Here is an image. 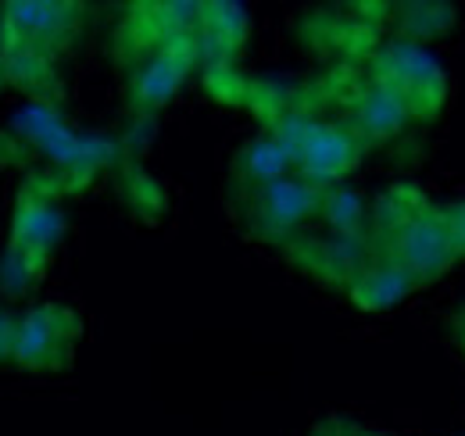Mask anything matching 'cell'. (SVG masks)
I'll return each mask as SVG.
<instances>
[{"instance_id":"obj_17","label":"cell","mask_w":465,"mask_h":436,"mask_svg":"<svg viewBox=\"0 0 465 436\" xmlns=\"http://www.w3.org/2000/svg\"><path fill=\"white\" fill-rule=\"evenodd\" d=\"M312 436H383V433L361 430V426H354L348 419H330V422H322L319 430H312Z\"/></svg>"},{"instance_id":"obj_6","label":"cell","mask_w":465,"mask_h":436,"mask_svg":"<svg viewBox=\"0 0 465 436\" xmlns=\"http://www.w3.org/2000/svg\"><path fill=\"white\" fill-rule=\"evenodd\" d=\"M83 25V4L64 0H15L4 4V47L54 57L68 51Z\"/></svg>"},{"instance_id":"obj_2","label":"cell","mask_w":465,"mask_h":436,"mask_svg":"<svg viewBox=\"0 0 465 436\" xmlns=\"http://www.w3.org/2000/svg\"><path fill=\"white\" fill-rule=\"evenodd\" d=\"M269 133L293 158V175L312 186H337L365 158V140L344 118H322L308 104H287L269 114Z\"/></svg>"},{"instance_id":"obj_8","label":"cell","mask_w":465,"mask_h":436,"mask_svg":"<svg viewBox=\"0 0 465 436\" xmlns=\"http://www.w3.org/2000/svg\"><path fill=\"white\" fill-rule=\"evenodd\" d=\"M79 336L75 312L61 304H40L29 315L18 319V340H15V358L22 369H64L72 358Z\"/></svg>"},{"instance_id":"obj_7","label":"cell","mask_w":465,"mask_h":436,"mask_svg":"<svg viewBox=\"0 0 465 436\" xmlns=\"http://www.w3.org/2000/svg\"><path fill=\"white\" fill-rule=\"evenodd\" d=\"M341 104H344V122L365 140V147L401 136L408 122H415L405 101L369 68L361 75H348V83L341 86Z\"/></svg>"},{"instance_id":"obj_5","label":"cell","mask_w":465,"mask_h":436,"mask_svg":"<svg viewBox=\"0 0 465 436\" xmlns=\"http://www.w3.org/2000/svg\"><path fill=\"white\" fill-rule=\"evenodd\" d=\"M369 72L380 83H387L408 104L411 118H419V122L437 118V111L444 108L448 79H444L440 64L426 54L419 44L387 40L383 47H376V54L369 57Z\"/></svg>"},{"instance_id":"obj_4","label":"cell","mask_w":465,"mask_h":436,"mask_svg":"<svg viewBox=\"0 0 465 436\" xmlns=\"http://www.w3.org/2000/svg\"><path fill=\"white\" fill-rule=\"evenodd\" d=\"M232 208L240 215V225L247 236L262 240V243H280L287 247L291 240L301 236V225L319 218L322 208V186H312L304 179H280L272 186L262 190H247V193H230Z\"/></svg>"},{"instance_id":"obj_15","label":"cell","mask_w":465,"mask_h":436,"mask_svg":"<svg viewBox=\"0 0 465 436\" xmlns=\"http://www.w3.org/2000/svg\"><path fill=\"white\" fill-rule=\"evenodd\" d=\"M319 218L330 225L333 236H369L372 212H365V201L348 186H322V208Z\"/></svg>"},{"instance_id":"obj_20","label":"cell","mask_w":465,"mask_h":436,"mask_svg":"<svg viewBox=\"0 0 465 436\" xmlns=\"http://www.w3.org/2000/svg\"><path fill=\"white\" fill-rule=\"evenodd\" d=\"M459 340H462V347H465V319L459 322Z\"/></svg>"},{"instance_id":"obj_14","label":"cell","mask_w":465,"mask_h":436,"mask_svg":"<svg viewBox=\"0 0 465 436\" xmlns=\"http://www.w3.org/2000/svg\"><path fill=\"white\" fill-rule=\"evenodd\" d=\"M0 72L25 94L40 97V101H58L61 83L54 75V61L44 54H33V51H7L0 57Z\"/></svg>"},{"instance_id":"obj_10","label":"cell","mask_w":465,"mask_h":436,"mask_svg":"<svg viewBox=\"0 0 465 436\" xmlns=\"http://www.w3.org/2000/svg\"><path fill=\"white\" fill-rule=\"evenodd\" d=\"M283 251L326 286L351 290V282L372 262V236H297Z\"/></svg>"},{"instance_id":"obj_3","label":"cell","mask_w":465,"mask_h":436,"mask_svg":"<svg viewBox=\"0 0 465 436\" xmlns=\"http://www.w3.org/2000/svg\"><path fill=\"white\" fill-rule=\"evenodd\" d=\"M197 61L201 36H154L129 22L118 33V64L125 75L129 108L136 114H154L165 108Z\"/></svg>"},{"instance_id":"obj_16","label":"cell","mask_w":465,"mask_h":436,"mask_svg":"<svg viewBox=\"0 0 465 436\" xmlns=\"http://www.w3.org/2000/svg\"><path fill=\"white\" fill-rule=\"evenodd\" d=\"M451 7L448 4H405L398 15H394V22H398V40H408V44H415V40H430V36H437V33H444L448 25H451Z\"/></svg>"},{"instance_id":"obj_1","label":"cell","mask_w":465,"mask_h":436,"mask_svg":"<svg viewBox=\"0 0 465 436\" xmlns=\"http://www.w3.org/2000/svg\"><path fill=\"white\" fill-rule=\"evenodd\" d=\"M369 236L372 258L401 269L419 290L455 269V262H462L444 208H437L415 186H394L376 201Z\"/></svg>"},{"instance_id":"obj_9","label":"cell","mask_w":465,"mask_h":436,"mask_svg":"<svg viewBox=\"0 0 465 436\" xmlns=\"http://www.w3.org/2000/svg\"><path fill=\"white\" fill-rule=\"evenodd\" d=\"M61 236H64V215H61L58 193L44 183H29L18 193L7 247L25 254L29 262H36L40 269H47L51 254L58 251Z\"/></svg>"},{"instance_id":"obj_11","label":"cell","mask_w":465,"mask_h":436,"mask_svg":"<svg viewBox=\"0 0 465 436\" xmlns=\"http://www.w3.org/2000/svg\"><path fill=\"white\" fill-rule=\"evenodd\" d=\"M293 172V158L287 154V147L265 133L258 140H251L236 162H232V183L230 193H247V190H262V186H272L280 179H291Z\"/></svg>"},{"instance_id":"obj_18","label":"cell","mask_w":465,"mask_h":436,"mask_svg":"<svg viewBox=\"0 0 465 436\" xmlns=\"http://www.w3.org/2000/svg\"><path fill=\"white\" fill-rule=\"evenodd\" d=\"M444 218H448V229H451V236H455L459 254L465 258V201L448 204V208H444Z\"/></svg>"},{"instance_id":"obj_21","label":"cell","mask_w":465,"mask_h":436,"mask_svg":"<svg viewBox=\"0 0 465 436\" xmlns=\"http://www.w3.org/2000/svg\"><path fill=\"white\" fill-rule=\"evenodd\" d=\"M0 75H4V72H0Z\"/></svg>"},{"instance_id":"obj_12","label":"cell","mask_w":465,"mask_h":436,"mask_svg":"<svg viewBox=\"0 0 465 436\" xmlns=\"http://www.w3.org/2000/svg\"><path fill=\"white\" fill-rule=\"evenodd\" d=\"M243 36H247V15L240 4H204L201 57L212 68H226L232 54L243 47Z\"/></svg>"},{"instance_id":"obj_13","label":"cell","mask_w":465,"mask_h":436,"mask_svg":"<svg viewBox=\"0 0 465 436\" xmlns=\"http://www.w3.org/2000/svg\"><path fill=\"white\" fill-rule=\"evenodd\" d=\"M415 290H419V286H415L401 269H394V265L372 258L369 269L351 282L348 293H351V301H354L358 308H365V312H387V308L401 304L408 293H415Z\"/></svg>"},{"instance_id":"obj_19","label":"cell","mask_w":465,"mask_h":436,"mask_svg":"<svg viewBox=\"0 0 465 436\" xmlns=\"http://www.w3.org/2000/svg\"><path fill=\"white\" fill-rule=\"evenodd\" d=\"M15 340H18V319L0 315V358H15Z\"/></svg>"}]
</instances>
